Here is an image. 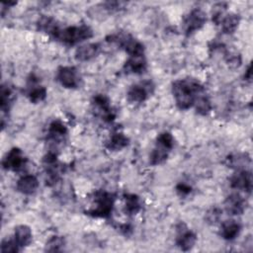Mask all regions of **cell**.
Listing matches in <instances>:
<instances>
[{"label":"cell","mask_w":253,"mask_h":253,"mask_svg":"<svg viewBox=\"0 0 253 253\" xmlns=\"http://www.w3.org/2000/svg\"><path fill=\"white\" fill-rule=\"evenodd\" d=\"M205 89L201 83L193 78L178 79L172 84V93L176 105L181 110H187L194 106L197 97Z\"/></svg>","instance_id":"obj_1"},{"label":"cell","mask_w":253,"mask_h":253,"mask_svg":"<svg viewBox=\"0 0 253 253\" xmlns=\"http://www.w3.org/2000/svg\"><path fill=\"white\" fill-rule=\"evenodd\" d=\"M93 31L90 27L82 26H72L65 29H59V31L53 37L55 40L69 45H73L79 42L88 40L92 38Z\"/></svg>","instance_id":"obj_2"},{"label":"cell","mask_w":253,"mask_h":253,"mask_svg":"<svg viewBox=\"0 0 253 253\" xmlns=\"http://www.w3.org/2000/svg\"><path fill=\"white\" fill-rule=\"evenodd\" d=\"M95 207L87 211L88 214L95 217H108L113 211L115 196L107 191H97L94 194Z\"/></svg>","instance_id":"obj_3"},{"label":"cell","mask_w":253,"mask_h":253,"mask_svg":"<svg viewBox=\"0 0 253 253\" xmlns=\"http://www.w3.org/2000/svg\"><path fill=\"white\" fill-rule=\"evenodd\" d=\"M207 21L206 13L199 8L193 9L188 15L185 16L183 24H184V32L187 36H191L196 31L200 30Z\"/></svg>","instance_id":"obj_4"},{"label":"cell","mask_w":253,"mask_h":253,"mask_svg":"<svg viewBox=\"0 0 253 253\" xmlns=\"http://www.w3.org/2000/svg\"><path fill=\"white\" fill-rule=\"evenodd\" d=\"M27 163V158L24 156L22 150L18 147H13L6 153L2 160V166L6 170L20 171Z\"/></svg>","instance_id":"obj_5"},{"label":"cell","mask_w":253,"mask_h":253,"mask_svg":"<svg viewBox=\"0 0 253 253\" xmlns=\"http://www.w3.org/2000/svg\"><path fill=\"white\" fill-rule=\"evenodd\" d=\"M56 78L63 87L68 89L77 88L80 83L78 70L74 66H60L57 70Z\"/></svg>","instance_id":"obj_6"},{"label":"cell","mask_w":253,"mask_h":253,"mask_svg":"<svg viewBox=\"0 0 253 253\" xmlns=\"http://www.w3.org/2000/svg\"><path fill=\"white\" fill-rule=\"evenodd\" d=\"M176 228V245L183 251H188L192 249L197 241V235L192 230H190L184 222H179Z\"/></svg>","instance_id":"obj_7"},{"label":"cell","mask_w":253,"mask_h":253,"mask_svg":"<svg viewBox=\"0 0 253 253\" xmlns=\"http://www.w3.org/2000/svg\"><path fill=\"white\" fill-rule=\"evenodd\" d=\"M152 89L153 85L150 81H143L141 83L134 84L126 93L127 101L130 103H142L147 99Z\"/></svg>","instance_id":"obj_8"},{"label":"cell","mask_w":253,"mask_h":253,"mask_svg":"<svg viewBox=\"0 0 253 253\" xmlns=\"http://www.w3.org/2000/svg\"><path fill=\"white\" fill-rule=\"evenodd\" d=\"M230 187L250 193L252 190V174L246 169L237 170L230 178Z\"/></svg>","instance_id":"obj_9"},{"label":"cell","mask_w":253,"mask_h":253,"mask_svg":"<svg viewBox=\"0 0 253 253\" xmlns=\"http://www.w3.org/2000/svg\"><path fill=\"white\" fill-rule=\"evenodd\" d=\"M93 105L95 106L96 110L99 112V114L105 122H112L115 119L116 115L112 110L110 100L105 95L98 94L94 96Z\"/></svg>","instance_id":"obj_10"},{"label":"cell","mask_w":253,"mask_h":253,"mask_svg":"<svg viewBox=\"0 0 253 253\" xmlns=\"http://www.w3.org/2000/svg\"><path fill=\"white\" fill-rule=\"evenodd\" d=\"M224 208L228 214L238 215L243 213L246 208L245 200L237 193L229 195L224 201Z\"/></svg>","instance_id":"obj_11"},{"label":"cell","mask_w":253,"mask_h":253,"mask_svg":"<svg viewBox=\"0 0 253 253\" xmlns=\"http://www.w3.org/2000/svg\"><path fill=\"white\" fill-rule=\"evenodd\" d=\"M39 187V180L35 175L28 174L22 176L16 184V189L25 195L34 194Z\"/></svg>","instance_id":"obj_12"},{"label":"cell","mask_w":253,"mask_h":253,"mask_svg":"<svg viewBox=\"0 0 253 253\" xmlns=\"http://www.w3.org/2000/svg\"><path fill=\"white\" fill-rule=\"evenodd\" d=\"M100 51V45L96 42H89L80 45L75 50V58L78 61H88L94 58Z\"/></svg>","instance_id":"obj_13"},{"label":"cell","mask_w":253,"mask_h":253,"mask_svg":"<svg viewBox=\"0 0 253 253\" xmlns=\"http://www.w3.org/2000/svg\"><path fill=\"white\" fill-rule=\"evenodd\" d=\"M241 225L237 220L227 219L221 223L219 234L225 240H233L239 235Z\"/></svg>","instance_id":"obj_14"},{"label":"cell","mask_w":253,"mask_h":253,"mask_svg":"<svg viewBox=\"0 0 253 253\" xmlns=\"http://www.w3.org/2000/svg\"><path fill=\"white\" fill-rule=\"evenodd\" d=\"M124 69L126 73H142L146 69V60L143 55H131L126 61Z\"/></svg>","instance_id":"obj_15"},{"label":"cell","mask_w":253,"mask_h":253,"mask_svg":"<svg viewBox=\"0 0 253 253\" xmlns=\"http://www.w3.org/2000/svg\"><path fill=\"white\" fill-rule=\"evenodd\" d=\"M14 238L21 249L24 247H27L28 245L31 244L32 239H33L32 229L28 225H25V224L18 225L15 227Z\"/></svg>","instance_id":"obj_16"},{"label":"cell","mask_w":253,"mask_h":253,"mask_svg":"<svg viewBox=\"0 0 253 253\" xmlns=\"http://www.w3.org/2000/svg\"><path fill=\"white\" fill-rule=\"evenodd\" d=\"M38 30L43 33H46L52 37L55 36V34L59 31V27L55 19L49 16H42L37 23Z\"/></svg>","instance_id":"obj_17"},{"label":"cell","mask_w":253,"mask_h":253,"mask_svg":"<svg viewBox=\"0 0 253 253\" xmlns=\"http://www.w3.org/2000/svg\"><path fill=\"white\" fill-rule=\"evenodd\" d=\"M67 133V128L64 124L58 120L53 121L48 127V137L52 142H59Z\"/></svg>","instance_id":"obj_18"},{"label":"cell","mask_w":253,"mask_h":253,"mask_svg":"<svg viewBox=\"0 0 253 253\" xmlns=\"http://www.w3.org/2000/svg\"><path fill=\"white\" fill-rule=\"evenodd\" d=\"M124 197H125L124 198L125 199L124 211H125L126 214H128V215L136 214L141 209L139 197L134 194H126Z\"/></svg>","instance_id":"obj_19"},{"label":"cell","mask_w":253,"mask_h":253,"mask_svg":"<svg viewBox=\"0 0 253 253\" xmlns=\"http://www.w3.org/2000/svg\"><path fill=\"white\" fill-rule=\"evenodd\" d=\"M240 18L239 15L235 14V13H230L227 14L225 17H223L220 21V26H221V30L224 34H232L235 32V30L238 27Z\"/></svg>","instance_id":"obj_20"},{"label":"cell","mask_w":253,"mask_h":253,"mask_svg":"<svg viewBox=\"0 0 253 253\" xmlns=\"http://www.w3.org/2000/svg\"><path fill=\"white\" fill-rule=\"evenodd\" d=\"M128 138L127 136H126L124 133L122 132H116L114 134H112V136L110 137V139L107 142V147L110 150L113 151H119L123 148H125L126 146H127L128 144Z\"/></svg>","instance_id":"obj_21"},{"label":"cell","mask_w":253,"mask_h":253,"mask_svg":"<svg viewBox=\"0 0 253 253\" xmlns=\"http://www.w3.org/2000/svg\"><path fill=\"white\" fill-rule=\"evenodd\" d=\"M228 167L235 168L236 170L245 169L244 167L250 163V157L246 153H237L230 155L226 158Z\"/></svg>","instance_id":"obj_22"},{"label":"cell","mask_w":253,"mask_h":253,"mask_svg":"<svg viewBox=\"0 0 253 253\" xmlns=\"http://www.w3.org/2000/svg\"><path fill=\"white\" fill-rule=\"evenodd\" d=\"M35 83H36L35 80H32V86L33 87L30 89L27 96H28L29 100L32 103L37 104V103H40V102L43 101L46 98L47 92H46L45 87L41 86V85H36Z\"/></svg>","instance_id":"obj_23"},{"label":"cell","mask_w":253,"mask_h":253,"mask_svg":"<svg viewBox=\"0 0 253 253\" xmlns=\"http://www.w3.org/2000/svg\"><path fill=\"white\" fill-rule=\"evenodd\" d=\"M169 149L159 145V144H156L155 148L151 151L150 155H149V162L151 165H158V164H161L163 163L167 157H168V154H169Z\"/></svg>","instance_id":"obj_24"},{"label":"cell","mask_w":253,"mask_h":253,"mask_svg":"<svg viewBox=\"0 0 253 253\" xmlns=\"http://www.w3.org/2000/svg\"><path fill=\"white\" fill-rule=\"evenodd\" d=\"M194 106L196 107L197 112L200 115H207L210 113L211 109V101L209 99V97L207 96V94L204 92H202L196 99Z\"/></svg>","instance_id":"obj_25"},{"label":"cell","mask_w":253,"mask_h":253,"mask_svg":"<svg viewBox=\"0 0 253 253\" xmlns=\"http://www.w3.org/2000/svg\"><path fill=\"white\" fill-rule=\"evenodd\" d=\"M11 97H12L11 89L6 85H2L1 92H0V108L3 113H5L9 110V106L11 103Z\"/></svg>","instance_id":"obj_26"},{"label":"cell","mask_w":253,"mask_h":253,"mask_svg":"<svg viewBox=\"0 0 253 253\" xmlns=\"http://www.w3.org/2000/svg\"><path fill=\"white\" fill-rule=\"evenodd\" d=\"M64 246V239L61 236H51L46 244H45V251L48 252H57L60 251L62 249V247Z\"/></svg>","instance_id":"obj_27"},{"label":"cell","mask_w":253,"mask_h":253,"mask_svg":"<svg viewBox=\"0 0 253 253\" xmlns=\"http://www.w3.org/2000/svg\"><path fill=\"white\" fill-rule=\"evenodd\" d=\"M156 144H159V145L171 150L174 146V137L168 131L161 132L156 138Z\"/></svg>","instance_id":"obj_28"},{"label":"cell","mask_w":253,"mask_h":253,"mask_svg":"<svg viewBox=\"0 0 253 253\" xmlns=\"http://www.w3.org/2000/svg\"><path fill=\"white\" fill-rule=\"evenodd\" d=\"M1 252H18L21 250L20 246L16 242L15 238H4L1 242V247H0Z\"/></svg>","instance_id":"obj_29"},{"label":"cell","mask_w":253,"mask_h":253,"mask_svg":"<svg viewBox=\"0 0 253 253\" xmlns=\"http://www.w3.org/2000/svg\"><path fill=\"white\" fill-rule=\"evenodd\" d=\"M221 213H222V211L217 208V207H213L211 209H210L207 213H206V220L208 223L210 224H215L216 222L219 221V218L221 216Z\"/></svg>","instance_id":"obj_30"},{"label":"cell","mask_w":253,"mask_h":253,"mask_svg":"<svg viewBox=\"0 0 253 253\" xmlns=\"http://www.w3.org/2000/svg\"><path fill=\"white\" fill-rule=\"evenodd\" d=\"M226 63L230 67H238L241 64V56L237 53H229L226 55Z\"/></svg>","instance_id":"obj_31"},{"label":"cell","mask_w":253,"mask_h":253,"mask_svg":"<svg viewBox=\"0 0 253 253\" xmlns=\"http://www.w3.org/2000/svg\"><path fill=\"white\" fill-rule=\"evenodd\" d=\"M176 191L177 193L181 196V197H184V196H187L191 193L192 191V188L191 186H189L188 184H185V183H180L176 186Z\"/></svg>","instance_id":"obj_32"},{"label":"cell","mask_w":253,"mask_h":253,"mask_svg":"<svg viewBox=\"0 0 253 253\" xmlns=\"http://www.w3.org/2000/svg\"><path fill=\"white\" fill-rule=\"evenodd\" d=\"M251 77H252L251 65L249 64V65H248V67H247V70H246V72H245V74H244V79H245V80H250V79H251Z\"/></svg>","instance_id":"obj_33"}]
</instances>
